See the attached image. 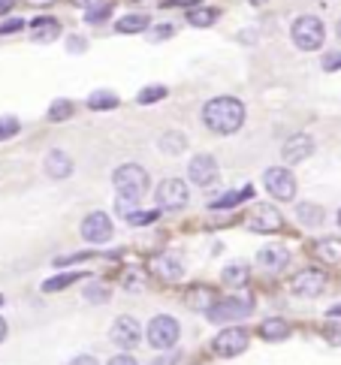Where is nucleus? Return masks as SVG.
Instances as JSON below:
<instances>
[{"instance_id": "obj_1", "label": "nucleus", "mask_w": 341, "mask_h": 365, "mask_svg": "<svg viewBox=\"0 0 341 365\" xmlns=\"http://www.w3.org/2000/svg\"><path fill=\"white\" fill-rule=\"evenodd\" d=\"M203 121L208 130L215 133H235L242 124H245V106L242 100L235 97H215L205 103L203 109Z\"/></svg>"}, {"instance_id": "obj_2", "label": "nucleus", "mask_w": 341, "mask_h": 365, "mask_svg": "<svg viewBox=\"0 0 341 365\" xmlns=\"http://www.w3.org/2000/svg\"><path fill=\"white\" fill-rule=\"evenodd\" d=\"M115 187H118V212H130V205H136L148 190V173L136 163H124L115 169Z\"/></svg>"}, {"instance_id": "obj_3", "label": "nucleus", "mask_w": 341, "mask_h": 365, "mask_svg": "<svg viewBox=\"0 0 341 365\" xmlns=\"http://www.w3.org/2000/svg\"><path fill=\"white\" fill-rule=\"evenodd\" d=\"M323 21L320 19H314V16H302V19H296L293 21V43L302 48V51H314V48H320L323 46Z\"/></svg>"}, {"instance_id": "obj_4", "label": "nucleus", "mask_w": 341, "mask_h": 365, "mask_svg": "<svg viewBox=\"0 0 341 365\" xmlns=\"http://www.w3.org/2000/svg\"><path fill=\"white\" fill-rule=\"evenodd\" d=\"M178 332H181L178 320L169 317V314H161V317H154L148 323V344L157 347V350H169V347H175Z\"/></svg>"}, {"instance_id": "obj_5", "label": "nucleus", "mask_w": 341, "mask_h": 365, "mask_svg": "<svg viewBox=\"0 0 341 365\" xmlns=\"http://www.w3.org/2000/svg\"><path fill=\"white\" fill-rule=\"evenodd\" d=\"M154 197H157V205L166 208V212H178V208H185L188 205V185L181 178H166L157 185L154 190Z\"/></svg>"}, {"instance_id": "obj_6", "label": "nucleus", "mask_w": 341, "mask_h": 365, "mask_svg": "<svg viewBox=\"0 0 341 365\" xmlns=\"http://www.w3.org/2000/svg\"><path fill=\"white\" fill-rule=\"evenodd\" d=\"M263 181H266V190L272 193L275 200H293L296 197V178L290 169L284 166H272L263 173Z\"/></svg>"}, {"instance_id": "obj_7", "label": "nucleus", "mask_w": 341, "mask_h": 365, "mask_svg": "<svg viewBox=\"0 0 341 365\" xmlns=\"http://www.w3.org/2000/svg\"><path fill=\"white\" fill-rule=\"evenodd\" d=\"M248 314H251V302H248V299H220V302L208 305V320L212 323L242 320Z\"/></svg>"}, {"instance_id": "obj_8", "label": "nucleus", "mask_w": 341, "mask_h": 365, "mask_svg": "<svg viewBox=\"0 0 341 365\" xmlns=\"http://www.w3.org/2000/svg\"><path fill=\"white\" fill-rule=\"evenodd\" d=\"M290 290L296 296H302V299H314V296H320L326 290V275L320 269H302L299 275L293 278L290 284Z\"/></svg>"}, {"instance_id": "obj_9", "label": "nucleus", "mask_w": 341, "mask_h": 365, "mask_svg": "<svg viewBox=\"0 0 341 365\" xmlns=\"http://www.w3.org/2000/svg\"><path fill=\"white\" fill-rule=\"evenodd\" d=\"M82 239L91 242V245H106L112 239V220L109 215L103 212H94L82 220Z\"/></svg>"}, {"instance_id": "obj_10", "label": "nucleus", "mask_w": 341, "mask_h": 365, "mask_svg": "<svg viewBox=\"0 0 341 365\" xmlns=\"http://www.w3.org/2000/svg\"><path fill=\"white\" fill-rule=\"evenodd\" d=\"M248 347V332L245 329H224V332H218V338H215V344H212V350L218 356H224V359H230V356H239L242 350Z\"/></svg>"}, {"instance_id": "obj_11", "label": "nucleus", "mask_w": 341, "mask_h": 365, "mask_svg": "<svg viewBox=\"0 0 341 365\" xmlns=\"http://www.w3.org/2000/svg\"><path fill=\"white\" fill-rule=\"evenodd\" d=\"M188 175H190L193 185L208 187L218 178V160L212 158V154H196V158L188 163Z\"/></svg>"}, {"instance_id": "obj_12", "label": "nucleus", "mask_w": 341, "mask_h": 365, "mask_svg": "<svg viewBox=\"0 0 341 365\" xmlns=\"http://www.w3.org/2000/svg\"><path fill=\"white\" fill-rule=\"evenodd\" d=\"M112 341H115L118 347H124V350L136 347V344L142 341V326H139L133 317H118V320L112 323Z\"/></svg>"}, {"instance_id": "obj_13", "label": "nucleus", "mask_w": 341, "mask_h": 365, "mask_svg": "<svg viewBox=\"0 0 341 365\" xmlns=\"http://www.w3.org/2000/svg\"><path fill=\"white\" fill-rule=\"evenodd\" d=\"M314 154V139L311 136H305V133H296V136H290L284 142V148H281V158H284V163H302V160H308Z\"/></svg>"}, {"instance_id": "obj_14", "label": "nucleus", "mask_w": 341, "mask_h": 365, "mask_svg": "<svg viewBox=\"0 0 341 365\" xmlns=\"http://www.w3.org/2000/svg\"><path fill=\"white\" fill-rule=\"evenodd\" d=\"M281 215H278V208H272V205H257L251 215H248V230H254V232H275V230H281Z\"/></svg>"}, {"instance_id": "obj_15", "label": "nucleus", "mask_w": 341, "mask_h": 365, "mask_svg": "<svg viewBox=\"0 0 341 365\" xmlns=\"http://www.w3.org/2000/svg\"><path fill=\"white\" fill-rule=\"evenodd\" d=\"M257 259L266 272H281L287 263H290V254H287V247H281V245H266L263 251L257 254Z\"/></svg>"}, {"instance_id": "obj_16", "label": "nucleus", "mask_w": 341, "mask_h": 365, "mask_svg": "<svg viewBox=\"0 0 341 365\" xmlns=\"http://www.w3.org/2000/svg\"><path fill=\"white\" fill-rule=\"evenodd\" d=\"M46 173L51 178H67V175H73V158H70L67 151H61V148L49 151L46 154Z\"/></svg>"}, {"instance_id": "obj_17", "label": "nucleus", "mask_w": 341, "mask_h": 365, "mask_svg": "<svg viewBox=\"0 0 341 365\" xmlns=\"http://www.w3.org/2000/svg\"><path fill=\"white\" fill-rule=\"evenodd\" d=\"M31 36H34V43H55L61 36V21L58 19H36L31 24Z\"/></svg>"}, {"instance_id": "obj_18", "label": "nucleus", "mask_w": 341, "mask_h": 365, "mask_svg": "<svg viewBox=\"0 0 341 365\" xmlns=\"http://www.w3.org/2000/svg\"><path fill=\"white\" fill-rule=\"evenodd\" d=\"M260 335H263L266 341H281V338L290 335V326H287V320H281V317H269V320L260 323Z\"/></svg>"}, {"instance_id": "obj_19", "label": "nucleus", "mask_w": 341, "mask_h": 365, "mask_svg": "<svg viewBox=\"0 0 341 365\" xmlns=\"http://www.w3.org/2000/svg\"><path fill=\"white\" fill-rule=\"evenodd\" d=\"M296 220L299 224H305V227H320L323 224V208L314 205V202L296 205Z\"/></svg>"}, {"instance_id": "obj_20", "label": "nucleus", "mask_w": 341, "mask_h": 365, "mask_svg": "<svg viewBox=\"0 0 341 365\" xmlns=\"http://www.w3.org/2000/svg\"><path fill=\"white\" fill-rule=\"evenodd\" d=\"M151 269H154L163 281H175V278H181V266H178V259H175V257H157L154 263H151Z\"/></svg>"}, {"instance_id": "obj_21", "label": "nucleus", "mask_w": 341, "mask_h": 365, "mask_svg": "<svg viewBox=\"0 0 341 365\" xmlns=\"http://www.w3.org/2000/svg\"><path fill=\"white\" fill-rule=\"evenodd\" d=\"M115 31L118 34H142V31H148V16H124V19H118L115 24Z\"/></svg>"}, {"instance_id": "obj_22", "label": "nucleus", "mask_w": 341, "mask_h": 365, "mask_svg": "<svg viewBox=\"0 0 341 365\" xmlns=\"http://www.w3.org/2000/svg\"><path fill=\"white\" fill-rule=\"evenodd\" d=\"M317 257L323 259V263H338L341 259V242L338 239H323V242H317Z\"/></svg>"}, {"instance_id": "obj_23", "label": "nucleus", "mask_w": 341, "mask_h": 365, "mask_svg": "<svg viewBox=\"0 0 341 365\" xmlns=\"http://www.w3.org/2000/svg\"><path fill=\"white\" fill-rule=\"evenodd\" d=\"M251 197H254V187H242V190H233V193H227V197L215 200L212 208H233V205H239V202L251 200Z\"/></svg>"}, {"instance_id": "obj_24", "label": "nucleus", "mask_w": 341, "mask_h": 365, "mask_svg": "<svg viewBox=\"0 0 341 365\" xmlns=\"http://www.w3.org/2000/svg\"><path fill=\"white\" fill-rule=\"evenodd\" d=\"M82 278H85V272H70V275H58V278H49V281L43 284V290H46V293H58V290H63V287H70V284L82 281Z\"/></svg>"}, {"instance_id": "obj_25", "label": "nucleus", "mask_w": 341, "mask_h": 365, "mask_svg": "<svg viewBox=\"0 0 341 365\" xmlns=\"http://www.w3.org/2000/svg\"><path fill=\"white\" fill-rule=\"evenodd\" d=\"M218 19V12L215 9H208V6H196V9H190L188 12V21L193 24V28H208Z\"/></svg>"}, {"instance_id": "obj_26", "label": "nucleus", "mask_w": 341, "mask_h": 365, "mask_svg": "<svg viewBox=\"0 0 341 365\" xmlns=\"http://www.w3.org/2000/svg\"><path fill=\"white\" fill-rule=\"evenodd\" d=\"M245 281H248V266L235 263V266H227L224 269V284L227 287H242Z\"/></svg>"}, {"instance_id": "obj_27", "label": "nucleus", "mask_w": 341, "mask_h": 365, "mask_svg": "<svg viewBox=\"0 0 341 365\" xmlns=\"http://www.w3.org/2000/svg\"><path fill=\"white\" fill-rule=\"evenodd\" d=\"M161 148H163L166 154H181V151L188 148V142H185V136H181V133H163Z\"/></svg>"}, {"instance_id": "obj_28", "label": "nucleus", "mask_w": 341, "mask_h": 365, "mask_svg": "<svg viewBox=\"0 0 341 365\" xmlns=\"http://www.w3.org/2000/svg\"><path fill=\"white\" fill-rule=\"evenodd\" d=\"M88 106H91V109H115V106H118V97L109 94V91H97V94H91Z\"/></svg>"}, {"instance_id": "obj_29", "label": "nucleus", "mask_w": 341, "mask_h": 365, "mask_svg": "<svg viewBox=\"0 0 341 365\" xmlns=\"http://www.w3.org/2000/svg\"><path fill=\"white\" fill-rule=\"evenodd\" d=\"M70 115H73V103L70 100H55L49 106V118L51 121H67Z\"/></svg>"}, {"instance_id": "obj_30", "label": "nucleus", "mask_w": 341, "mask_h": 365, "mask_svg": "<svg viewBox=\"0 0 341 365\" xmlns=\"http://www.w3.org/2000/svg\"><path fill=\"white\" fill-rule=\"evenodd\" d=\"M163 97H166V88L163 85H151V88H142L136 100L146 106V103H157V100H163Z\"/></svg>"}, {"instance_id": "obj_31", "label": "nucleus", "mask_w": 341, "mask_h": 365, "mask_svg": "<svg viewBox=\"0 0 341 365\" xmlns=\"http://www.w3.org/2000/svg\"><path fill=\"white\" fill-rule=\"evenodd\" d=\"M127 224L130 227H146V224H154L157 220V212H127Z\"/></svg>"}, {"instance_id": "obj_32", "label": "nucleus", "mask_w": 341, "mask_h": 365, "mask_svg": "<svg viewBox=\"0 0 341 365\" xmlns=\"http://www.w3.org/2000/svg\"><path fill=\"white\" fill-rule=\"evenodd\" d=\"M19 130H21L19 118H9V115H6V118H0V142H4V139H12V136L19 133Z\"/></svg>"}, {"instance_id": "obj_33", "label": "nucleus", "mask_w": 341, "mask_h": 365, "mask_svg": "<svg viewBox=\"0 0 341 365\" xmlns=\"http://www.w3.org/2000/svg\"><path fill=\"white\" fill-rule=\"evenodd\" d=\"M106 16H109V4H103V6H94V9H88V21L91 24H100V21H106Z\"/></svg>"}, {"instance_id": "obj_34", "label": "nucleus", "mask_w": 341, "mask_h": 365, "mask_svg": "<svg viewBox=\"0 0 341 365\" xmlns=\"http://www.w3.org/2000/svg\"><path fill=\"white\" fill-rule=\"evenodd\" d=\"M85 299H91V302H106V299H109V290H106V287H88V290H85Z\"/></svg>"}, {"instance_id": "obj_35", "label": "nucleus", "mask_w": 341, "mask_h": 365, "mask_svg": "<svg viewBox=\"0 0 341 365\" xmlns=\"http://www.w3.org/2000/svg\"><path fill=\"white\" fill-rule=\"evenodd\" d=\"M24 28V21L21 19H9V21H4L0 24V36H9V34H19Z\"/></svg>"}, {"instance_id": "obj_36", "label": "nucleus", "mask_w": 341, "mask_h": 365, "mask_svg": "<svg viewBox=\"0 0 341 365\" xmlns=\"http://www.w3.org/2000/svg\"><path fill=\"white\" fill-rule=\"evenodd\" d=\"M67 48L76 51V55H82V51H85V40H82V36H70V40H67Z\"/></svg>"}, {"instance_id": "obj_37", "label": "nucleus", "mask_w": 341, "mask_h": 365, "mask_svg": "<svg viewBox=\"0 0 341 365\" xmlns=\"http://www.w3.org/2000/svg\"><path fill=\"white\" fill-rule=\"evenodd\" d=\"M181 359V354H166V356H157L151 365H175Z\"/></svg>"}, {"instance_id": "obj_38", "label": "nucleus", "mask_w": 341, "mask_h": 365, "mask_svg": "<svg viewBox=\"0 0 341 365\" xmlns=\"http://www.w3.org/2000/svg\"><path fill=\"white\" fill-rule=\"evenodd\" d=\"M109 365H139L133 356H127V354H118L115 359H109Z\"/></svg>"}, {"instance_id": "obj_39", "label": "nucleus", "mask_w": 341, "mask_h": 365, "mask_svg": "<svg viewBox=\"0 0 341 365\" xmlns=\"http://www.w3.org/2000/svg\"><path fill=\"white\" fill-rule=\"evenodd\" d=\"M70 365H100L94 356H88V354H82V356H76V359H70Z\"/></svg>"}, {"instance_id": "obj_40", "label": "nucleus", "mask_w": 341, "mask_h": 365, "mask_svg": "<svg viewBox=\"0 0 341 365\" xmlns=\"http://www.w3.org/2000/svg\"><path fill=\"white\" fill-rule=\"evenodd\" d=\"M76 6H82V9H94V6H103L106 0H73Z\"/></svg>"}, {"instance_id": "obj_41", "label": "nucleus", "mask_w": 341, "mask_h": 365, "mask_svg": "<svg viewBox=\"0 0 341 365\" xmlns=\"http://www.w3.org/2000/svg\"><path fill=\"white\" fill-rule=\"evenodd\" d=\"M12 6H16V0H0V16H6Z\"/></svg>"}, {"instance_id": "obj_42", "label": "nucleus", "mask_w": 341, "mask_h": 365, "mask_svg": "<svg viewBox=\"0 0 341 365\" xmlns=\"http://www.w3.org/2000/svg\"><path fill=\"white\" fill-rule=\"evenodd\" d=\"M4 338H6V320L0 317V341H4Z\"/></svg>"}, {"instance_id": "obj_43", "label": "nucleus", "mask_w": 341, "mask_h": 365, "mask_svg": "<svg viewBox=\"0 0 341 365\" xmlns=\"http://www.w3.org/2000/svg\"><path fill=\"white\" fill-rule=\"evenodd\" d=\"M28 4H31V6H49L51 0H28Z\"/></svg>"}, {"instance_id": "obj_44", "label": "nucleus", "mask_w": 341, "mask_h": 365, "mask_svg": "<svg viewBox=\"0 0 341 365\" xmlns=\"http://www.w3.org/2000/svg\"><path fill=\"white\" fill-rule=\"evenodd\" d=\"M330 317H341V305H332L330 308Z\"/></svg>"}, {"instance_id": "obj_45", "label": "nucleus", "mask_w": 341, "mask_h": 365, "mask_svg": "<svg viewBox=\"0 0 341 365\" xmlns=\"http://www.w3.org/2000/svg\"><path fill=\"white\" fill-rule=\"evenodd\" d=\"M338 40H341V21H338Z\"/></svg>"}, {"instance_id": "obj_46", "label": "nucleus", "mask_w": 341, "mask_h": 365, "mask_svg": "<svg viewBox=\"0 0 341 365\" xmlns=\"http://www.w3.org/2000/svg\"><path fill=\"white\" fill-rule=\"evenodd\" d=\"M338 227H341V212H338Z\"/></svg>"}, {"instance_id": "obj_47", "label": "nucleus", "mask_w": 341, "mask_h": 365, "mask_svg": "<svg viewBox=\"0 0 341 365\" xmlns=\"http://www.w3.org/2000/svg\"><path fill=\"white\" fill-rule=\"evenodd\" d=\"M254 4H263V0H254Z\"/></svg>"}, {"instance_id": "obj_48", "label": "nucleus", "mask_w": 341, "mask_h": 365, "mask_svg": "<svg viewBox=\"0 0 341 365\" xmlns=\"http://www.w3.org/2000/svg\"><path fill=\"white\" fill-rule=\"evenodd\" d=\"M0 305H4V296H0Z\"/></svg>"}]
</instances>
